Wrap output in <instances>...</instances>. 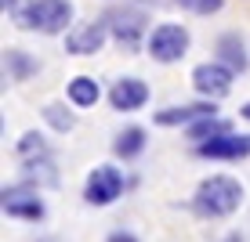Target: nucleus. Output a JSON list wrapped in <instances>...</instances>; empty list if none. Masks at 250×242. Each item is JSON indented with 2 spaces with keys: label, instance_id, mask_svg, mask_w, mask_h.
I'll list each match as a JSON object with an SVG mask.
<instances>
[{
  "label": "nucleus",
  "instance_id": "10",
  "mask_svg": "<svg viewBox=\"0 0 250 242\" xmlns=\"http://www.w3.org/2000/svg\"><path fill=\"white\" fill-rule=\"evenodd\" d=\"M142 22H145V19H142V11H127V15H124V11H116V15H113V29H116V37L124 40L127 47H134L138 33H142Z\"/></svg>",
  "mask_w": 250,
  "mask_h": 242
},
{
  "label": "nucleus",
  "instance_id": "8",
  "mask_svg": "<svg viewBox=\"0 0 250 242\" xmlns=\"http://www.w3.org/2000/svg\"><path fill=\"white\" fill-rule=\"evenodd\" d=\"M145 98H149V87H145L142 80H120L116 87L109 91L113 109H138V105H145Z\"/></svg>",
  "mask_w": 250,
  "mask_h": 242
},
{
  "label": "nucleus",
  "instance_id": "5",
  "mask_svg": "<svg viewBox=\"0 0 250 242\" xmlns=\"http://www.w3.org/2000/svg\"><path fill=\"white\" fill-rule=\"evenodd\" d=\"M192 83L200 94H210V98H221V94H229L232 87V73L225 65H200L192 73Z\"/></svg>",
  "mask_w": 250,
  "mask_h": 242
},
{
  "label": "nucleus",
  "instance_id": "15",
  "mask_svg": "<svg viewBox=\"0 0 250 242\" xmlns=\"http://www.w3.org/2000/svg\"><path fill=\"white\" fill-rule=\"evenodd\" d=\"M221 58L232 65V69H247V55H243V44H239L236 37H221Z\"/></svg>",
  "mask_w": 250,
  "mask_h": 242
},
{
  "label": "nucleus",
  "instance_id": "11",
  "mask_svg": "<svg viewBox=\"0 0 250 242\" xmlns=\"http://www.w3.org/2000/svg\"><path fill=\"white\" fill-rule=\"evenodd\" d=\"M214 109L210 105H185V109H167L156 116V123L163 127H174V123H188V119H210Z\"/></svg>",
  "mask_w": 250,
  "mask_h": 242
},
{
  "label": "nucleus",
  "instance_id": "6",
  "mask_svg": "<svg viewBox=\"0 0 250 242\" xmlns=\"http://www.w3.org/2000/svg\"><path fill=\"white\" fill-rule=\"evenodd\" d=\"M200 155H214V159H239V155H250V137L247 134H221L214 141L200 145Z\"/></svg>",
  "mask_w": 250,
  "mask_h": 242
},
{
  "label": "nucleus",
  "instance_id": "19",
  "mask_svg": "<svg viewBox=\"0 0 250 242\" xmlns=\"http://www.w3.org/2000/svg\"><path fill=\"white\" fill-rule=\"evenodd\" d=\"M109 242H138L134 235H124V231H116V235H109Z\"/></svg>",
  "mask_w": 250,
  "mask_h": 242
},
{
  "label": "nucleus",
  "instance_id": "9",
  "mask_svg": "<svg viewBox=\"0 0 250 242\" xmlns=\"http://www.w3.org/2000/svg\"><path fill=\"white\" fill-rule=\"evenodd\" d=\"M102 44H105V25L102 22H91V25H83V29H76L69 37V51L73 55H94Z\"/></svg>",
  "mask_w": 250,
  "mask_h": 242
},
{
  "label": "nucleus",
  "instance_id": "2",
  "mask_svg": "<svg viewBox=\"0 0 250 242\" xmlns=\"http://www.w3.org/2000/svg\"><path fill=\"white\" fill-rule=\"evenodd\" d=\"M69 19H73L69 0H33L29 7L19 11V25H25V29H40V33L65 29Z\"/></svg>",
  "mask_w": 250,
  "mask_h": 242
},
{
  "label": "nucleus",
  "instance_id": "3",
  "mask_svg": "<svg viewBox=\"0 0 250 242\" xmlns=\"http://www.w3.org/2000/svg\"><path fill=\"white\" fill-rule=\"evenodd\" d=\"M149 51L156 62H178V58L188 51V33L182 25H160L149 37Z\"/></svg>",
  "mask_w": 250,
  "mask_h": 242
},
{
  "label": "nucleus",
  "instance_id": "20",
  "mask_svg": "<svg viewBox=\"0 0 250 242\" xmlns=\"http://www.w3.org/2000/svg\"><path fill=\"white\" fill-rule=\"evenodd\" d=\"M243 116H247V119H250V105H243Z\"/></svg>",
  "mask_w": 250,
  "mask_h": 242
},
{
  "label": "nucleus",
  "instance_id": "4",
  "mask_svg": "<svg viewBox=\"0 0 250 242\" xmlns=\"http://www.w3.org/2000/svg\"><path fill=\"white\" fill-rule=\"evenodd\" d=\"M120 188H124L120 170H116V167H98V170L87 177V203L105 206V203H113V199L120 195Z\"/></svg>",
  "mask_w": 250,
  "mask_h": 242
},
{
  "label": "nucleus",
  "instance_id": "7",
  "mask_svg": "<svg viewBox=\"0 0 250 242\" xmlns=\"http://www.w3.org/2000/svg\"><path fill=\"white\" fill-rule=\"evenodd\" d=\"M4 210L11 213V217H25V221L44 217V203L33 192H4Z\"/></svg>",
  "mask_w": 250,
  "mask_h": 242
},
{
  "label": "nucleus",
  "instance_id": "14",
  "mask_svg": "<svg viewBox=\"0 0 250 242\" xmlns=\"http://www.w3.org/2000/svg\"><path fill=\"white\" fill-rule=\"evenodd\" d=\"M221 134H229V123L225 119H203V123H196L192 130H188V137H196V141H214V137H221Z\"/></svg>",
  "mask_w": 250,
  "mask_h": 242
},
{
  "label": "nucleus",
  "instance_id": "1",
  "mask_svg": "<svg viewBox=\"0 0 250 242\" xmlns=\"http://www.w3.org/2000/svg\"><path fill=\"white\" fill-rule=\"evenodd\" d=\"M239 203H243V188H239V181H232V177H210V181H203L200 192H196L200 213H210V217L232 213Z\"/></svg>",
  "mask_w": 250,
  "mask_h": 242
},
{
  "label": "nucleus",
  "instance_id": "16",
  "mask_svg": "<svg viewBox=\"0 0 250 242\" xmlns=\"http://www.w3.org/2000/svg\"><path fill=\"white\" fill-rule=\"evenodd\" d=\"M44 116L58 127V130H69V127H73V116H69V112H62L58 105H47V109H44Z\"/></svg>",
  "mask_w": 250,
  "mask_h": 242
},
{
  "label": "nucleus",
  "instance_id": "17",
  "mask_svg": "<svg viewBox=\"0 0 250 242\" xmlns=\"http://www.w3.org/2000/svg\"><path fill=\"white\" fill-rule=\"evenodd\" d=\"M178 4L188 7V11H196V15H210V11L221 7V0H178Z\"/></svg>",
  "mask_w": 250,
  "mask_h": 242
},
{
  "label": "nucleus",
  "instance_id": "12",
  "mask_svg": "<svg viewBox=\"0 0 250 242\" xmlns=\"http://www.w3.org/2000/svg\"><path fill=\"white\" fill-rule=\"evenodd\" d=\"M69 98H73L76 105H94V101H98V83L87 80V76H80V80L69 83Z\"/></svg>",
  "mask_w": 250,
  "mask_h": 242
},
{
  "label": "nucleus",
  "instance_id": "13",
  "mask_svg": "<svg viewBox=\"0 0 250 242\" xmlns=\"http://www.w3.org/2000/svg\"><path fill=\"white\" fill-rule=\"evenodd\" d=\"M142 145H145V134L138 130V127H127V130L116 137L113 149H116V155H138V152H142Z\"/></svg>",
  "mask_w": 250,
  "mask_h": 242
},
{
  "label": "nucleus",
  "instance_id": "18",
  "mask_svg": "<svg viewBox=\"0 0 250 242\" xmlns=\"http://www.w3.org/2000/svg\"><path fill=\"white\" fill-rule=\"evenodd\" d=\"M19 152H22V155H33V152H37V155H40V152H44V141H40L37 134H25L22 145H19Z\"/></svg>",
  "mask_w": 250,
  "mask_h": 242
}]
</instances>
